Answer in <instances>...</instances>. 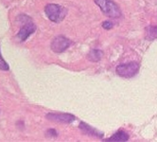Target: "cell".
Listing matches in <instances>:
<instances>
[{
	"instance_id": "cell-10",
	"label": "cell",
	"mask_w": 157,
	"mask_h": 142,
	"mask_svg": "<svg viewBox=\"0 0 157 142\" xmlns=\"http://www.w3.org/2000/svg\"><path fill=\"white\" fill-rule=\"evenodd\" d=\"M89 59L92 62H98L102 57V51L98 49H94L89 53Z\"/></svg>"
},
{
	"instance_id": "cell-5",
	"label": "cell",
	"mask_w": 157,
	"mask_h": 142,
	"mask_svg": "<svg viewBox=\"0 0 157 142\" xmlns=\"http://www.w3.org/2000/svg\"><path fill=\"white\" fill-rule=\"evenodd\" d=\"M70 46V40L63 35L55 37L51 43V49L56 53H62Z\"/></svg>"
},
{
	"instance_id": "cell-8",
	"label": "cell",
	"mask_w": 157,
	"mask_h": 142,
	"mask_svg": "<svg viewBox=\"0 0 157 142\" xmlns=\"http://www.w3.org/2000/svg\"><path fill=\"white\" fill-rule=\"evenodd\" d=\"M129 139L128 134H126L123 131H119V132L116 133L113 136L105 139V141H126Z\"/></svg>"
},
{
	"instance_id": "cell-7",
	"label": "cell",
	"mask_w": 157,
	"mask_h": 142,
	"mask_svg": "<svg viewBox=\"0 0 157 142\" xmlns=\"http://www.w3.org/2000/svg\"><path fill=\"white\" fill-rule=\"evenodd\" d=\"M80 128H81V130L82 131V132H83L84 134H86V135H88V136H98V137H101V136H103V134H102V133L98 132V130L92 128L91 126L87 125V124L84 123V122H82V123L80 124Z\"/></svg>"
},
{
	"instance_id": "cell-3",
	"label": "cell",
	"mask_w": 157,
	"mask_h": 142,
	"mask_svg": "<svg viewBox=\"0 0 157 142\" xmlns=\"http://www.w3.org/2000/svg\"><path fill=\"white\" fill-rule=\"evenodd\" d=\"M44 13L50 21L59 23L65 17L66 10L57 4H48L44 8Z\"/></svg>"
},
{
	"instance_id": "cell-12",
	"label": "cell",
	"mask_w": 157,
	"mask_h": 142,
	"mask_svg": "<svg viewBox=\"0 0 157 142\" xmlns=\"http://www.w3.org/2000/svg\"><path fill=\"white\" fill-rule=\"evenodd\" d=\"M46 136H52V137H55L57 136V132L54 130V129H48L46 133Z\"/></svg>"
},
{
	"instance_id": "cell-9",
	"label": "cell",
	"mask_w": 157,
	"mask_h": 142,
	"mask_svg": "<svg viewBox=\"0 0 157 142\" xmlns=\"http://www.w3.org/2000/svg\"><path fill=\"white\" fill-rule=\"evenodd\" d=\"M146 37L147 39L153 40L157 38V27L156 26H150L146 29Z\"/></svg>"
},
{
	"instance_id": "cell-6",
	"label": "cell",
	"mask_w": 157,
	"mask_h": 142,
	"mask_svg": "<svg viewBox=\"0 0 157 142\" xmlns=\"http://www.w3.org/2000/svg\"><path fill=\"white\" fill-rule=\"evenodd\" d=\"M46 117L48 119L54 122H60V123H71L75 117L71 114H55V113H48L47 114Z\"/></svg>"
},
{
	"instance_id": "cell-11",
	"label": "cell",
	"mask_w": 157,
	"mask_h": 142,
	"mask_svg": "<svg viewBox=\"0 0 157 142\" xmlns=\"http://www.w3.org/2000/svg\"><path fill=\"white\" fill-rule=\"evenodd\" d=\"M10 69L9 64L7 63V62L3 59L2 55H1V51H0V70L3 71H8Z\"/></svg>"
},
{
	"instance_id": "cell-4",
	"label": "cell",
	"mask_w": 157,
	"mask_h": 142,
	"mask_svg": "<svg viewBox=\"0 0 157 142\" xmlns=\"http://www.w3.org/2000/svg\"><path fill=\"white\" fill-rule=\"evenodd\" d=\"M139 70V64L137 63H128L119 64L117 67V73L123 78H132Z\"/></svg>"
},
{
	"instance_id": "cell-1",
	"label": "cell",
	"mask_w": 157,
	"mask_h": 142,
	"mask_svg": "<svg viewBox=\"0 0 157 142\" xmlns=\"http://www.w3.org/2000/svg\"><path fill=\"white\" fill-rule=\"evenodd\" d=\"M18 20H20V23L22 24V27L17 33V38L20 41H26L31 34H33L36 30V26L33 24L31 18L25 14H21L17 17Z\"/></svg>"
},
{
	"instance_id": "cell-2",
	"label": "cell",
	"mask_w": 157,
	"mask_h": 142,
	"mask_svg": "<svg viewBox=\"0 0 157 142\" xmlns=\"http://www.w3.org/2000/svg\"><path fill=\"white\" fill-rule=\"evenodd\" d=\"M95 3L100 8L101 12L108 17L118 18L121 15V12L118 6L112 0H95Z\"/></svg>"
},
{
	"instance_id": "cell-13",
	"label": "cell",
	"mask_w": 157,
	"mask_h": 142,
	"mask_svg": "<svg viewBox=\"0 0 157 142\" xmlns=\"http://www.w3.org/2000/svg\"><path fill=\"white\" fill-rule=\"evenodd\" d=\"M114 27L113 23L112 22H109V21H106V22H103V24H102V28L105 29H110Z\"/></svg>"
}]
</instances>
